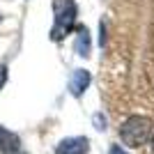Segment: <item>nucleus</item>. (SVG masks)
Here are the masks:
<instances>
[{
	"mask_svg": "<svg viewBox=\"0 0 154 154\" xmlns=\"http://www.w3.org/2000/svg\"><path fill=\"white\" fill-rule=\"evenodd\" d=\"M152 120L145 115H131L127 117L120 127V138L127 147L136 149V147H143L152 140Z\"/></svg>",
	"mask_w": 154,
	"mask_h": 154,
	"instance_id": "obj_1",
	"label": "nucleus"
},
{
	"mask_svg": "<svg viewBox=\"0 0 154 154\" xmlns=\"http://www.w3.org/2000/svg\"><path fill=\"white\" fill-rule=\"evenodd\" d=\"M76 2L74 0H53V28H51V39L62 42L71 30L76 28Z\"/></svg>",
	"mask_w": 154,
	"mask_h": 154,
	"instance_id": "obj_2",
	"label": "nucleus"
},
{
	"mask_svg": "<svg viewBox=\"0 0 154 154\" xmlns=\"http://www.w3.org/2000/svg\"><path fill=\"white\" fill-rule=\"evenodd\" d=\"M90 152V140L85 136H71L58 143L55 154H88Z\"/></svg>",
	"mask_w": 154,
	"mask_h": 154,
	"instance_id": "obj_3",
	"label": "nucleus"
},
{
	"mask_svg": "<svg viewBox=\"0 0 154 154\" xmlns=\"http://www.w3.org/2000/svg\"><path fill=\"white\" fill-rule=\"evenodd\" d=\"M92 76H90V71L88 69H74L71 71V76H69V92L71 97H83V92L88 90V85H90Z\"/></svg>",
	"mask_w": 154,
	"mask_h": 154,
	"instance_id": "obj_4",
	"label": "nucleus"
},
{
	"mask_svg": "<svg viewBox=\"0 0 154 154\" xmlns=\"http://www.w3.org/2000/svg\"><path fill=\"white\" fill-rule=\"evenodd\" d=\"M19 152H21V138L0 124V154H19Z\"/></svg>",
	"mask_w": 154,
	"mask_h": 154,
	"instance_id": "obj_5",
	"label": "nucleus"
},
{
	"mask_svg": "<svg viewBox=\"0 0 154 154\" xmlns=\"http://www.w3.org/2000/svg\"><path fill=\"white\" fill-rule=\"evenodd\" d=\"M74 51L81 58H88L92 51V42H90V30L85 26H76V42H74Z\"/></svg>",
	"mask_w": 154,
	"mask_h": 154,
	"instance_id": "obj_6",
	"label": "nucleus"
},
{
	"mask_svg": "<svg viewBox=\"0 0 154 154\" xmlns=\"http://www.w3.org/2000/svg\"><path fill=\"white\" fill-rule=\"evenodd\" d=\"M94 129H99V131L106 129V117H103L101 113H97V115H94Z\"/></svg>",
	"mask_w": 154,
	"mask_h": 154,
	"instance_id": "obj_7",
	"label": "nucleus"
},
{
	"mask_svg": "<svg viewBox=\"0 0 154 154\" xmlns=\"http://www.w3.org/2000/svg\"><path fill=\"white\" fill-rule=\"evenodd\" d=\"M5 81H7V67H5V64H0V90H2Z\"/></svg>",
	"mask_w": 154,
	"mask_h": 154,
	"instance_id": "obj_8",
	"label": "nucleus"
},
{
	"mask_svg": "<svg viewBox=\"0 0 154 154\" xmlns=\"http://www.w3.org/2000/svg\"><path fill=\"white\" fill-rule=\"evenodd\" d=\"M108 154H129V152L122 147V145H113V147L108 149Z\"/></svg>",
	"mask_w": 154,
	"mask_h": 154,
	"instance_id": "obj_9",
	"label": "nucleus"
},
{
	"mask_svg": "<svg viewBox=\"0 0 154 154\" xmlns=\"http://www.w3.org/2000/svg\"><path fill=\"white\" fill-rule=\"evenodd\" d=\"M149 145H152V154H154V136H152V140H149Z\"/></svg>",
	"mask_w": 154,
	"mask_h": 154,
	"instance_id": "obj_10",
	"label": "nucleus"
}]
</instances>
